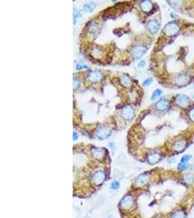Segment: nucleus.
I'll return each mask as SVG.
<instances>
[{
    "label": "nucleus",
    "instance_id": "1",
    "mask_svg": "<svg viewBox=\"0 0 194 218\" xmlns=\"http://www.w3.org/2000/svg\"><path fill=\"white\" fill-rule=\"evenodd\" d=\"M120 115H121V118L123 119L126 120V121H131L135 117V111L132 106L127 105V106H125L121 109Z\"/></svg>",
    "mask_w": 194,
    "mask_h": 218
},
{
    "label": "nucleus",
    "instance_id": "2",
    "mask_svg": "<svg viewBox=\"0 0 194 218\" xmlns=\"http://www.w3.org/2000/svg\"><path fill=\"white\" fill-rule=\"evenodd\" d=\"M180 30V27L176 22H169L164 28V34L168 36H172L178 33Z\"/></svg>",
    "mask_w": 194,
    "mask_h": 218
},
{
    "label": "nucleus",
    "instance_id": "3",
    "mask_svg": "<svg viewBox=\"0 0 194 218\" xmlns=\"http://www.w3.org/2000/svg\"><path fill=\"white\" fill-rule=\"evenodd\" d=\"M111 135V129L107 126H102L99 127L95 132V135L98 139L105 140L107 139Z\"/></svg>",
    "mask_w": 194,
    "mask_h": 218
},
{
    "label": "nucleus",
    "instance_id": "4",
    "mask_svg": "<svg viewBox=\"0 0 194 218\" xmlns=\"http://www.w3.org/2000/svg\"><path fill=\"white\" fill-rule=\"evenodd\" d=\"M87 79L92 83H99L103 79V74L99 70H94L88 73Z\"/></svg>",
    "mask_w": 194,
    "mask_h": 218
},
{
    "label": "nucleus",
    "instance_id": "5",
    "mask_svg": "<svg viewBox=\"0 0 194 218\" xmlns=\"http://www.w3.org/2000/svg\"><path fill=\"white\" fill-rule=\"evenodd\" d=\"M147 51V47L143 45H137L132 48V55L135 59H140Z\"/></svg>",
    "mask_w": 194,
    "mask_h": 218
},
{
    "label": "nucleus",
    "instance_id": "6",
    "mask_svg": "<svg viewBox=\"0 0 194 218\" xmlns=\"http://www.w3.org/2000/svg\"><path fill=\"white\" fill-rule=\"evenodd\" d=\"M106 178V174L103 171H97L93 174V181L95 185H99L103 183V182Z\"/></svg>",
    "mask_w": 194,
    "mask_h": 218
},
{
    "label": "nucleus",
    "instance_id": "7",
    "mask_svg": "<svg viewBox=\"0 0 194 218\" xmlns=\"http://www.w3.org/2000/svg\"><path fill=\"white\" fill-rule=\"evenodd\" d=\"M169 107V102L165 98L160 99L155 104V108L157 109L158 111H166L167 109H168Z\"/></svg>",
    "mask_w": 194,
    "mask_h": 218
},
{
    "label": "nucleus",
    "instance_id": "8",
    "mask_svg": "<svg viewBox=\"0 0 194 218\" xmlns=\"http://www.w3.org/2000/svg\"><path fill=\"white\" fill-rule=\"evenodd\" d=\"M121 208L125 209H128L129 208H131V206L133 204V199H132V196L129 195L125 196L124 198L121 199Z\"/></svg>",
    "mask_w": 194,
    "mask_h": 218
},
{
    "label": "nucleus",
    "instance_id": "9",
    "mask_svg": "<svg viewBox=\"0 0 194 218\" xmlns=\"http://www.w3.org/2000/svg\"><path fill=\"white\" fill-rule=\"evenodd\" d=\"M160 159H161V155L157 152H151L148 155V162L149 164H151V165L156 164V163L159 161Z\"/></svg>",
    "mask_w": 194,
    "mask_h": 218
},
{
    "label": "nucleus",
    "instance_id": "10",
    "mask_svg": "<svg viewBox=\"0 0 194 218\" xmlns=\"http://www.w3.org/2000/svg\"><path fill=\"white\" fill-rule=\"evenodd\" d=\"M149 179H150V176L148 173H143V174H140L135 180V183L139 186H143V185H146L148 182Z\"/></svg>",
    "mask_w": 194,
    "mask_h": 218
},
{
    "label": "nucleus",
    "instance_id": "11",
    "mask_svg": "<svg viewBox=\"0 0 194 218\" xmlns=\"http://www.w3.org/2000/svg\"><path fill=\"white\" fill-rule=\"evenodd\" d=\"M176 103L181 108H186L189 105L190 100L186 95H180L178 96L177 98H176Z\"/></svg>",
    "mask_w": 194,
    "mask_h": 218
},
{
    "label": "nucleus",
    "instance_id": "12",
    "mask_svg": "<svg viewBox=\"0 0 194 218\" xmlns=\"http://www.w3.org/2000/svg\"><path fill=\"white\" fill-rule=\"evenodd\" d=\"M147 29L151 33H156L159 31L160 29V26L156 20H150L147 23Z\"/></svg>",
    "mask_w": 194,
    "mask_h": 218
},
{
    "label": "nucleus",
    "instance_id": "13",
    "mask_svg": "<svg viewBox=\"0 0 194 218\" xmlns=\"http://www.w3.org/2000/svg\"><path fill=\"white\" fill-rule=\"evenodd\" d=\"M187 146V142L185 140H179L173 145V149L178 153H181L185 149Z\"/></svg>",
    "mask_w": 194,
    "mask_h": 218
},
{
    "label": "nucleus",
    "instance_id": "14",
    "mask_svg": "<svg viewBox=\"0 0 194 218\" xmlns=\"http://www.w3.org/2000/svg\"><path fill=\"white\" fill-rule=\"evenodd\" d=\"M141 10L145 12H150V11L153 10V4L150 1L148 0H144V1H141L140 4Z\"/></svg>",
    "mask_w": 194,
    "mask_h": 218
},
{
    "label": "nucleus",
    "instance_id": "15",
    "mask_svg": "<svg viewBox=\"0 0 194 218\" xmlns=\"http://www.w3.org/2000/svg\"><path fill=\"white\" fill-rule=\"evenodd\" d=\"M92 153H93V156H94L95 159H101L105 154V150L102 148H94L92 150Z\"/></svg>",
    "mask_w": 194,
    "mask_h": 218
},
{
    "label": "nucleus",
    "instance_id": "16",
    "mask_svg": "<svg viewBox=\"0 0 194 218\" xmlns=\"http://www.w3.org/2000/svg\"><path fill=\"white\" fill-rule=\"evenodd\" d=\"M120 80H121V84H122V86L125 87H127L132 84V79L127 74H123Z\"/></svg>",
    "mask_w": 194,
    "mask_h": 218
},
{
    "label": "nucleus",
    "instance_id": "17",
    "mask_svg": "<svg viewBox=\"0 0 194 218\" xmlns=\"http://www.w3.org/2000/svg\"><path fill=\"white\" fill-rule=\"evenodd\" d=\"M184 180H185V183L188 185H192L194 183V174L192 173H188L184 177Z\"/></svg>",
    "mask_w": 194,
    "mask_h": 218
},
{
    "label": "nucleus",
    "instance_id": "18",
    "mask_svg": "<svg viewBox=\"0 0 194 218\" xmlns=\"http://www.w3.org/2000/svg\"><path fill=\"white\" fill-rule=\"evenodd\" d=\"M186 214L182 210H178L173 212L171 218H185Z\"/></svg>",
    "mask_w": 194,
    "mask_h": 218
},
{
    "label": "nucleus",
    "instance_id": "19",
    "mask_svg": "<svg viewBox=\"0 0 194 218\" xmlns=\"http://www.w3.org/2000/svg\"><path fill=\"white\" fill-rule=\"evenodd\" d=\"M178 83L180 85H185L190 82V79L188 76H185V75H182L180 77H178Z\"/></svg>",
    "mask_w": 194,
    "mask_h": 218
},
{
    "label": "nucleus",
    "instance_id": "20",
    "mask_svg": "<svg viewBox=\"0 0 194 218\" xmlns=\"http://www.w3.org/2000/svg\"><path fill=\"white\" fill-rule=\"evenodd\" d=\"M96 5L94 2H90V3L85 4L84 6V10L86 12H92L95 8Z\"/></svg>",
    "mask_w": 194,
    "mask_h": 218
},
{
    "label": "nucleus",
    "instance_id": "21",
    "mask_svg": "<svg viewBox=\"0 0 194 218\" xmlns=\"http://www.w3.org/2000/svg\"><path fill=\"white\" fill-rule=\"evenodd\" d=\"M92 54L95 58H99L100 56H101L102 50L97 47H93V49L92 50Z\"/></svg>",
    "mask_w": 194,
    "mask_h": 218
},
{
    "label": "nucleus",
    "instance_id": "22",
    "mask_svg": "<svg viewBox=\"0 0 194 218\" xmlns=\"http://www.w3.org/2000/svg\"><path fill=\"white\" fill-rule=\"evenodd\" d=\"M189 167H190L188 164H184V163H181V162L178 164V170H180V171H181V172L185 171V170H188Z\"/></svg>",
    "mask_w": 194,
    "mask_h": 218
},
{
    "label": "nucleus",
    "instance_id": "23",
    "mask_svg": "<svg viewBox=\"0 0 194 218\" xmlns=\"http://www.w3.org/2000/svg\"><path fill=\"white\" fill-rule=\"evenodd\" d=\"M120 188V183L118 181H113L110 185V188L112 190H118Z\"/></svg>",
    "mask_w": 194,
    "mask_h": 218
},
{
    "label": "nucleus",
    "instance_id": "24",
    "mask_svg": "<svg viewBox=\"0 0 194 218\" xmlns=\"http://www.w3.org/2000/svg\"><path fill=\"white\" fill-rule=\"evenodd\" d=\"M161 94H162V91H161V89H156V90L153 92V95H152L151 100H155V99L157 98L158 97H159Z\"/></svg>",
    "mask_w": 194,
    "mask_h": 218
},
{
    "label": "nucleus",
    "instance_id": "25",
    "mask_svg": "<svg viewBox=\"0 0 194 218\" xmlns=\"http://www.w3.org/2000/svg\"><path fill=\"white\" fill-rule=\"evenodd\" d=\"M191 155H189V154L185 155V156H183L182 158H181L180 162H181V163L186 164L187 162L191 160Z\"/></svg>",
    "mask_w": 194,
    "mask_h": 218
},
{
    "label": "nucleus",
    "instance_id": "26",
    "mask_svg": "<svg viewBox=\"0 0 194 218\" xmlns=\"http://www.w3.org/2000/svg\"><path fill=\"white\" fill-rule=\"evenodd\" d=\"M74 82V89H77L80 86V81L76 78H74L73 80Z\"/></svg>",
    "mask_w": 194,
    "mask_h": 218
},
{
    "label": "nucleus",
    "instance_id": "27",
    "mask_svg": "<svg viewBox=\"0 0 194 218\" xmlns=\"http://www.w3.org/2000/svg\"><path fill=\"white\" fill-rule=\"evenodd\" d=\"M169 5H171L172 7H174V8H177L178 7L180 6L181 3L180 2H175V1H171V2H169Z\"/></svg>",
    "mask_w": 194,
    "mask_h": 218
},
{
    "label": "nucleus",
    "instance_id": "28",
    "mask_svg": "<svg viewBox=\"0 0 194 218\" xmlns=\"http://www.w3.org/2000/svg\"><path fill=\"white\" fill-rule=\"evenodd\" d=\"M76 70L86 69V68H88V65H84V64H83V63H79L76 65Z\"/></svg>",
    "mask_w": 194,
    "mask_h": 218
},
{
    "label": "nucleus",
    "instance_id": "29",
    "mask_svg": "<svg viewBox=\"0 0 194 218\" xmlns=\"http://www.w3.org/2000/svg\"><path fill=\"white\" fill-rule=\"evenodd\" d=\"M152 82H153V79H152L151 78H148V79H146V80L143 82V86H145V87L149 86V85L152 83Z\"/></svg>",
    "mask_w": 194,
    "mask_h": 218
},
{
    "label": "nucleus",
    "instance_id": "30",
    "mask_svg": "<svg viewBox=\"0 0 194 218\" xmlns=\"http://www.w3.org/2000/svg\"><path fill=\"white\" fill-rule=\"evenodd\" d=\"M109 146H110V148L111 149V150H112L113 153H114V152L116 151V145H115V143H114V142H110Z\"/></svg>",
    "mask_w": 194,
    "mask_h": 218
},
{
    "label": "nucleus",
    "instance_id": "31",
    "mask_svg": "<svg viewBox=\"0 0 194 218\" xmlns=\"http://www.w3.org/2000/svg\"><path fill=\"white\" fill-rule=\"evenodd\" d=\"M145 65H146V61L144 60H143V61H140L138 65V67L139 68H143V67H145Z\"/></svg>",
    "mask_w": 194,
    "mask_h": 218
},
{
    "label": "nucleus",
    "instance_id": "32",
    "mask_svg": "<svg viewBox=\"0 0 194 218\" xmlns=\"http://www.w3.org/2000/svg\"><path fill=\"white\" fill-rule=\"evenodd\" d=\"M189 116L192 121H194V108H192L189 112Z\"/></svg>",
    "mask_w": 194,
    "mask_h": 218
},
{
    "label": "nucleus",
    "instance_id": "33",
    "mask_svg": "<svg viewBox=\"0 0 194 218\" xmlns=\"http://www.w3.org/2000/svg\"><path fill=\"white\" fill-rule=\"evenodd\" d=\"M73 140H76L78 139V138H79V135H78V133L76 132H75V131H74L73 132Z\"/></svg>",
    "mask_w": 194,
    "mask_h": 218
},
{
    "label": "nucleus",
    "instance_id": "34",
    "mask_svg": "<svg viewBox=\"0 0 194 218\" xmlns=\"http://www.w3.org/2000/svg\"><path fill=\"white\" fill-rule=\"evenodd\" d=\"M170 16H171V17H172V18H178V15H177V14H175V13H173V12H172V13H171V14H170Z\"/></svg>",
    "mask_w": 194,
    "mask_h": 218
},
{
    "label": "nucleus",
    "instance_id": "35",
    "mask_svg": "<svg viewBox=\"0 0 194 218\" xmlns=\"http://www.w3.org/2000/svg\"><path fill=\"white\" fill-rule=\"evenodd\" d=\"M108 218H113V217H111V216H110V217H108Z\"/></svg>",
    "mask_w": 194,
    "mask_h": 218
},
{
    "label": "nucleus",
    "instance_id": "36",
    "mask_svg": "<svg viewBox=\"0 0 194 218\" xmlns=\"http://www.w3.org/2000/svg\"><path fill=\"white\" fill-rule=\"evenodd\" d=\"M193 98H194V95H193Z\"/></svg>",
    "mask_w": 194,
    "mask_h": 218
},
{
    "label": "nucleus",
    "instance_id": "37",
    "mask_svg": "<svg viewBox=\"0 0 194 218\" xmlns=\"http://www.w3.org/2000/svg\"><path fill=\"white\" fill-rule=\"evenodd\" d=\"M193 87H194V84H193Z\"/></svg>",
    "mask_w": 194,
    "mask_h": 218
}]
</instances>
